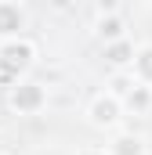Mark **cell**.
Listing matches in <instances>:
<instances>
[{"instance_id":"30bf717a","label":"cell","mask_w":152,"mask_h":155,"mask_svg":"<svg viewBox=\"0 0 152 155\" xmlns=\"http://www.w3.org/2000/svg\"><path fill=\"white\" fill-rule=\"evenodd\" d=\"M134 83H138L134 76H123V72H119V76H112V83H109V90H112L116 97H127V94L134 90Z\"/></svg>"},{"instance_id":"52a82bcc","label":"cell","mask_w":152,"mask_h":155,"mask_svg":"<svg viewBox=\"0 0 152 155\" xmlns=\"http://www.w3.org/2000/svg\"><path fill=\"white\" fill-rule=\"evenodd\" d=\"M109 155H145V137L141 134H116L109 141Z\"/></svg>"},{"instance_id":"9c48e42d","label":"cell","mask_w":152,"mask_h":155,"mask_svg":"<svg viewBox=\"0 0 152 155\" xmlns=\"http://www.w3.org/2000/svg\"><path fill=\"white\" fill-rule=\"evenodd\" d=\"M123 108H127V112H149V108H152V87L134 83V90L123 97Z\"/></svg>"},{"instance_id":"8fae6325","label":"cell","mask_w":152,"mask_h":155,"mask_svg":"<svg viewBox=\"0 0 152 155\" xmlns=\"http://www.w3.org/2000/svg\"><path fill=\"white\" fill-rule=\"evenodd\" d=\"M76 155H109V148H94V144H87V148H80Z\"/></svg>"},{"instance_id":"5b68a950","label":"cell","mask_w":152,"mask_h":155,"mask_svg":"<svg viewBox=\"0 0 152 155\" xmlns=\"http://www.w3.org/2000/svg\"><path fill=\"white\" fill-rule=\"evenodd\" d=\"M94 36L102 40V43H116V40L127 36V25H123V18H119L116 11H109V15H102V18L94 22Z\"/></svg>"},{"instance_id":"3957f363","label":"cell","mask_w":152,"mask_h":155,"mask_svg":"<svg viewBox=\"0 0 152 155\" xmlns=\"http://www.w3.org/2000/svg\"><path fill=\"white\" fill-rule=\"evenodd\" d=\"M123 97H116L112 90H105V94H94L91 97V105H87V123L94 126V130H116L119 126V119H123Z\"/></svg>"},{"instance_id":"7a4b0ae2","label":"cell","mask_w":152,"mask_h":155,"mask_svg":"<svg viewBox=\"0 0 152 155\" xmlns=\"http://www.w3.org/2000/svg\"><path fill=\"white\" fill-rule=\"evenodd\" d=\"M7 108L18 116H36L47 108V87L36 79H18L15 87H7Z\"/></svg>"},{"instance_id":"277c9868","label":"cell","mask_w":152,"mask_h":155,"mask_svg":"<svg viewBox=\"0 0 152 155\" xmlns=\"http://www.w3.org/2000/svg\"><path fill=\"white\" fill-rule=\"evenodd\" d=\"M22 29H26V11L15 0H0V40L22 36Z\"/></svg>"},{"instance_id":"6da1fadb","label":"cell","mask_w":152,"mask_h":155,"mask_svg":"<svg viewBox=\"0 0 152 155\" xmlns=\"http://www.w3.org/2000/svg\"><path fill=\"white\" fill-rule=\"evenodd\" d=\"M36 61V47L29 43L26 36H11V40H0V79L7 87H15L18 79L26 76Z\"/></svg>"},{"instance_id":"8992f818","label":"cell","mask_w":152,"mask_h":155,"mask_svg":"<svg viewBox=\"0 0 152 155\" xmlns=\"http://www.w3.org/2000/svg\"><path fill=\"white\" fill-rule=\"evenodd\" d=\"M134 54H138V47L127 36L116 40V43H105V61H109L112 69H130V65H134Z\"/></svg>"},{"instance_id":"ba28073f","label":"cell","mask_w":152,"mask_h":155,"mask_svg":"<svg viewBox=\"0 0 152 155\" xmlns=\"http://www.w3.org/2000/svg\"><path fill=\"white\" fill-rule=\"evenodd\" d=\"M130 76L138 79V83H145V87H152V43H141L138 47L134 65H130Z\"/></svg>"},{"instance_id":"7c38bea8","label":"cell","mask_w":152,"mask_h":155,"mask_svg":"<svg viewBox=\"0 0 152 155\" xmlns=\"http://www.w3.org/2000/svg\"><path fill=\"white\" fill-rule=\"evenodd\" d=\"M0 155H7V152H0Z\"/></svg>"}]
</instances>
